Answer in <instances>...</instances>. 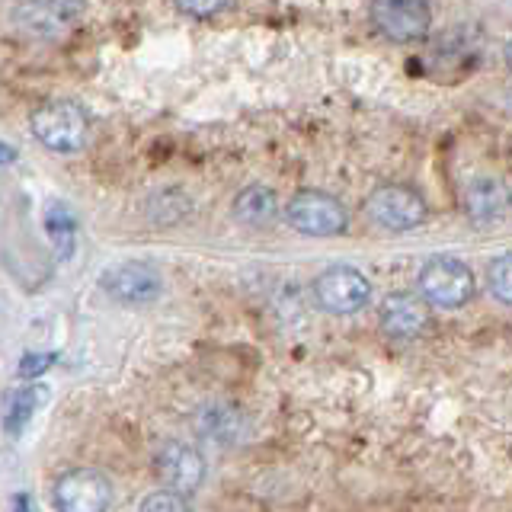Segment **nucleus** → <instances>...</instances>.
Listing matches in <instances>:
<instances>
[{"label":"nucleus","instance_id":"nucleus-1","mask_svg":"<svg viewBox=\"0 0 512 512\" xmlns=\"http://www.w3.org/2000/svg\"><path fill=\"white\" fill-rule=\"evenodd\" d=\"M32 135H36L48 151L74 154L87 141V112L71 100L42 103L32 112Z\"/></svg>","mask_w":512,"mask_h":512},{"label":"nucleus","instance_id":"nucleus-2","mask_svg":"<svg viewBox=\"0 0 512 512\" xmlns=\"http://www.w3.org/2000/svg\"><path fill=\"white\" fill-rule=\"evenodd\" d=\"M368 16L381 36L397 45L426 39L432 26V10L426 0H372Z\"/></svg>","mask_w":512,"mask_h":512},{"label":"nucleus","instance_id":"nucleus-3","mask_svg":"<svg viewBox=\"0 0 512 512\" xmlns=\"http://www.w3.org/2000/svg\"><path fill=\"white\" fill-rule=\"evenodd\" d=\"M288 224L295 231L308 234V237H333V234H343L349 215L340 199L327 196V192H317V189H304L298 196L288 202Z\"/></svg>","mask_w":512,"mask_h":512},{"label":"nucleus","instance_id":"nucleus-4","mask_svg":"<svg viewBox=\"0 0 512 512\" xmlns=\"http://www.w3.org/2000/svg\"><path fill=\"white\" fill-rule=\"evenodd\" d=\"M420 292L436 308H461L474 292V276L455 256H432L420 272Z\"/></svg>","mask_w":512,"mask_h":512},{"label":"nucleus","instance_id":"nucleus-5","mask_svg":"<svg viewBox=\"0 0 512 512\" xmlns=\"http://www.w3.org/2000/svg\"><path fill=\"white\" fill-rule=\"evenodd\" d=\"M365 212L384 231H410L416 224H423L426 202L420 192L391 183V186H378L365 199Z\"/></svg>","mask_w":512,"mask_h":512},{"label":"nucleus","instance_id":"nucleus-6","mask_svg":"<svg viewBox=\"0 0 512 512\" xmlns=\"http://www.w3.org/2000/svg\"><path fill=\"white\" fill-rule=\"evenodd\" d=\"M52 500L58 512H106L112 503V484L93 468H77L55 480Z\"/></svg>","mask_w":512,"mask_h":512},{"label":"nucleus","instance_id":"nucleus-7","mask_svg":"<svg viewBox=\"0 0 512 512\" xmlns=\"http://www.w3.org/2000/svg\"><path fill=\"white\" fill-rule=\"evenodd\" d=\"M314 295L330 314H352L368 301V295H372V285H368V279L362 276L359 269L330 266V269H324L317 276Z\"/></svg>","mask_w":512,"mask_h":512},{"label":"nucleus","instance_id":"nucleus-8","mask_svg":"<svg viewBox=\"0 0 512 512\" xmlns=\"http://www.w3.org/2000/svg\"><path fill=\"white\" fill-rule=\"evenodd\" d=\"M103 288L122 304H144L160 295V272L151 263H122L106 272Z\"/></svg>","mask_w":512,"mask_h":512},{"label":"nucleus","instance_id":"nucleus-9","mask_svg":"<svg viewBox=\"0 0 512 512\" xmlns=\"http://www.w3.org/2000/svg\"><path fill=\"white\" fill-rule=\"evenodd\" d=\"M429 324V308L423 298L410 292L388 295L381 304V327L394 340H413L416 333H423Z\"/></svg>","mask_w":512,"mask_h":512},{"label":"nucleus","instance_id":"nucleus-10","mask_svg":"<svg viewBox=\"0 0 512 512\" xmlns=\"http://www.w3.org/2000/svg\"><path fill=\"white\" fill-rule=\"evenodd\" d=\"M157 471L160 477L167 480V484L173 487V493H189L196 490L202 484V458L192 452L189 445H180V442H170L160 448L157 455Z\"/></svg>","mask_w":512,"mask_h":512},{"label":"nucleus","instance_id":"nucleus-11","mask_svg":"<svg viewBox=\"0 0 512 512\" xmlns=\"http://www.w3.org/2000/svg\"><path fill=\"white\" fill-rule=\"evenodd\" d=\"M512 205L509 189L500 180H490V176H480L464 192V212L474 224H493L500 221Z\"/></svg>","mask_w":512,"mask_h":512},{"label":"nucleus","instance_id":"nucleus-12","mask_svg":"<svg viewBox=\"0 0 512 512\" xmlns=\"http://www.w3.org/2000/svg\"><path fill=\"white\" fill-rule=\"evenodd\" d=\"M234 215L244 224H250V228H266V224H272L279 215L276 192L266 186H247L234 199Z\"/></svg>","mask_w":512,"mask_h":512},{"label":"nucleus","instance_id":"nucleus-13","mask_svg":"<svg viewBox=\"0 0 512 512\" xmlns=\"http://www.w3.org/2000/svg\"><path fill=\"white\" fill-rule=\"evenodd\" d=\"M45 231H48V240H52V247L58 253V260H68V256L74 253V244H77V221L71 215V208L64 202L48 205Z\"/></svg>","mask_w":512,"mask_h":512},{"label":"nucleus","instance_id":"nucleus-14","mask_svg":"<svg viewBox=\"0 0 512 512\" xmlns=\"http://www.w3.org/2000/svg\"><path fill=\"white\" fill-rule=\"evenodd\" d=\"M42 391H45V388H23V391H16V394L10 397L7 420H4V426H7L10 436H16V432H20V429L29 423L32 410H36V407H39V400H42Z\"/></svg>","mask_w":512,"mask_h":512},{"label":"nucleus","instance_id":"nucleus-15","mask_svg":"<svg viewBox=\"0 0 512 512\" xmlns=\"http://www.w3.org/2000/svg\"><path fill=\"white\" fill-rule=\"evenodd\" d=\"M487 279H490V292L500 301L512 304V253L496 256V260L490 263Z\"/></svg>","mask_w":512,"mask_h":512},{"label":"nucleus","instance_id":"nucleus-16","mask_svg":"<svg viewBox=\"0 0 512 512\" xmlns=\"http://www.w3.org/2000/svg\"><path fill=\"white\" fill-rule=\"evenodd\" d=\"M138 512H192L189 503L183 500L180 493H173V490H160V493H151L148 500L141 503Z\"/></svg>","mask_w":512,"mask_h":512},{"label":"nucleus","instance_id":"nucleus-17","mask_svg":"<svg viewBox=\"0 0 512 512\" xmlns=\"http://www.w3.org/2000/svg\"><path fill=\"white\" fill-rule=\"evenodd\" d=\"M55 352H26V356L20 359V378H36V375H42L45 368H52L55 365Z\"/></svg>","mask_w":512,"mask_h":512},{"label":"nucleus","instance_id":"nucleus-18","mask_svg":"<svg viewBox=\"0 0 512 512\" xmlns=\"http://www.w3.org/2000/svg\"><path fill=\"white\" fill-rule=\"evenodd\" d=\"M224 4H228V0H176V7L189 16H199V20L215 16L218 10H224Z\"/></svg>","mask_w":512,"mask_h":512},{"label":"nucleus","instance_id":"nucleus-19","mask_svg":"<svg viewBox=\"0 0 512 512\" xmlns=\"http://www.w3.org/2000/svg\"><path fill=\"white\" fill-rule=\"evenodd\" d=\"M10 512H36V509H32V500H29L26 493H16V496H13Z\"/></svg>","mask_w":512,"mask_h":512},{"label":"nucleus","instance_id":"nucleus-20","mask_svg":"<svg viewBox=\"0 0 512 512\" xmlns=\"http://www.w3.org/2000/svg\"><path fill=\"white\" fill-rule=\"evenodd\" d=\"M13 160H16V148H10L7 141H0V170H4V167H10Z\"/></svg>","mask_w":512,"mask_h":512},{"label":"nucleus","instance_id":"nucleus-21","mask_svg":"<svg viewBox=\"0 0 512 512\" xmlns=\"http://www.w3.org/2000/svg\"><path fill=\"white\" fill-rule=\"evenodd\" d=\"M506 61H509V68H512V42L506 45Z\"/></svg>","mask_w":512,"mask_h":512}]
</instances>
